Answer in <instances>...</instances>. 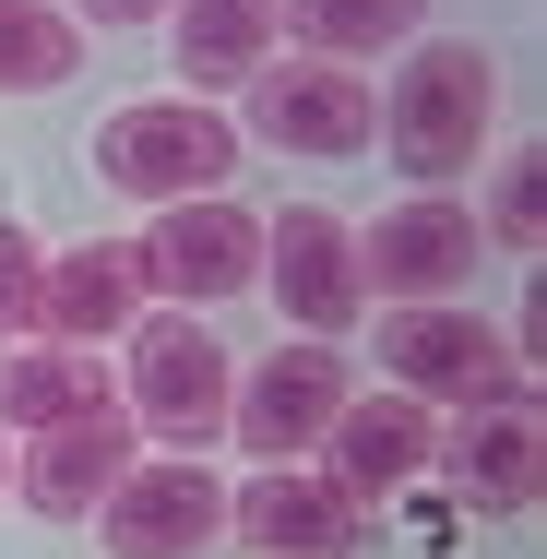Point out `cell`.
<instances>
[{
	"instance_id": "ac0fdd59",
	"label": "cell",
	"mask_w": 547,
	"mask_h": 559,
	"mask_svg": "<svg viewBox=\"0 0 547 559\" xmlns=\"http://www.w3.org/2000/svg\"><path fill=\"white\" fill-rule=\"evenodd\" d=\"M274 24H298V48L310 60H381V48H405L417 24H429V0H274Z\"/></svg>"
},
{
	"instance_id": "52a82bcc",
	"label": "cell",
	"mask_w": 547,
	"mask_h": 559,
	"mask_svg": "<svg viewBox=\"0 0 547 559\" xmlns=\"http://www.w3.org/2000/svg\"><path fill=\"white\" fill-rule=\"evenodd\" d=\"M345 393H357V369L333 357V345H310V334H286L238 393H226V429L262 452V464H310L322 452V429L345 417Z\"/></svg>"
},
{
	"instance_id": "7a4b0ae2",
	"label": "cell",
	"mask_w": 547,
	"mask_h": 559,
	"mask_svg": "<svg viewBox=\"0 0 547 559\" xmlns=\"http://www.w3.org/2000/svg\"><path fill=\"white\" fill-rule=\"evenodd\" d=\"M96 179L131 203H203L238 179V119L203 108V96H143L96 131Z\"/></svg>"
},
{
	"instance_id": "8992f818",
	"label": "cell",
	"mask_w": 547,
	"mask_h": 559,
	"mask_svg": "<svg viewBox=\"0 0 547 559\" xmlns=\"http://www.w3.org/2000/svg\"><path fill=\"white\" fill-rule=\"evenodd\" d=\"M488 262V226L464 215L452 191H405L381 226H357V286L381 310H417V298H452L464 274Z\"/></svg>"
},
{
	"instance_id": "ffe728a7",
	"label": "cell",
	"mask_w": 547,
	"mask_h": 559,
	"mask_svg": "<svg viewBox=\"0 0 547 559\" xmlns=\"http://www.w3.org/2000/svg\"><path fill=\"white\" fill-rule=\"evenodd\" d=\"M36 274H48V238L0 215V345H24V334H36Z\"/></svg>"
},
{
	"instance_id": "9c48e42d",
	"label": "cell",
	"mask_w": 547,
	"mask_h": 559,
	"mask_svg": "<svg viewBox=\"0 0 547 559\" xmlns=\"http://www.w3.org/2000/svg\"><path fill=\"white\" fill-rule=\"evenodd\" d=\"M262 286H274L286 334L333 345L357 310H369V286H357V226L322 215V203H286V215L262 226Z\"/></svg>"
},
{
	"instance_id": "277c9868",
	"label": "cell",
	"mask_w": 547,
	"mask_h": 559,
	"mask_svg": "<svg viewBox=\"0 0 547 559\" xmlns=\"http://www.w3.org/2000/svg\"><path fill=\"white\" fill-rule=\"evenodd\" d=\"M119 250H131V286H155L167 310H215V298H238V286H262V215L226 203V191L155 203V226L119 238Z\"/></svg>"
},
{
	"instance_id": "30bf717a",
	"label": "cell",
	"mask_w": 547,
	"mask_h": 559,
	"mask_svg": "<svg viewBox=\"0 0 547 559\" xmlns=\"http://www.w3.org/2000/svg\"><path fill=\"white\" fill-rule=\"evenodd\" d=\"M369 84L345 72V60H310V48H286V60H262L250 84H238V119L262 131V143H286V155H369Z\"/></svg>"
},
{
	"instance_id": "603a6c76",
	"label": "cell",
	"mask_w": 547,
	"mask_h": 559,
	"mask_svg": "<svg viewBox=\"0 0 547 559\" xmlns=\"http://www.w3.org/2000/svg\"><path fill=\"white\" fill-rule=\"evenodd\" d=\"M0 488H12V441H0Z\"/></svg>"
},
{
	"instance_id": "7c38bea8",
	"label": "cell",
	"mask_w": 547,
	"mask_h": 559,
	"mask_svg": "<svg viewBox=\"0 0 547 559\" xmlns=\"http://www.w3.org/2000/svg\"><path fill=\"white\" fill-rule=\"evenodd\" d=\"M333 441V488L357 500V512H393L417 476H429V452H440V417L417 405V393H345V417L322 429Z\"/></svg>"
},
{
	"instance_id": "44dd1931",
	"label": "cell",
	"mask_w": 547,
	"mask_h": 559,
	"mask_svg": "<svg viewBox=\"0 0 547 559\" xmlns=\"http://www.w3.org/2000/svg\"><path fill=\"white\" fill-rule=\"evenodd\" d=\"M547 155L536 143H512V155H500V191H488V226H500V238H512V250H536V215H547Z\"/></svg>"
},
{
	"instance_id": "2e32d148",
	"label": "cell",
	"mask_w": 547,
	"mask_h": 559,
	"mask_svg": "<svg viewBox=\"0 0 547 559\" xmlns=\"http://www.w3.org/2000/svg\"><path fill=\"white\" fill-rule=\"evenodd\" d=\"M84 405H108V369L84 345H0V441H36Z\"/></svg>"
},
{
	"instance_id": "3957f363",
	"label": "cell",
	"mask_w": 547,
	"mask_h": 559,
	"mask_svg": "<svg viewBox=\"0 0 547 559\" xmlns=\"http://www.w3.org/2000/svg\"><path fill=\"white\" fill-rule=\"evenodd\" d=\"M381 369H393V393H417V405H524V393H536L524 357H512V334H488V322L452 310V298L381 310Z\"/></svg>"
},
{
	"instance_id": "e0dca14e",
	"label": "cell",
	"mask_w": 547,
	"mask_h": 559,
	"mask_svg": "<svg viewBox=\"0 0 547 559\" xmlns=\"http://www.w3.org/2000/svg\"><path fill=\"white\" fill-rule=\"evenodd\" d=\"M167 36H179V84H250L274 60V0H179Z\"/></svg>"
},
{
	"instance_id": "4fadbf2b",
	"label": "cell",
	"mask_w": 547,
	"mask_h": 559,
	"mask_svg": "<svg viewBox=\"0 0 547 559\" xmlns=\"http://www.w3.org/2000/svg\"><path fill=\"white\" fill-rule=\"evenodd\" d=\"M131 441H143V429H131V405L108 393V405H84V417L36 429V441H24V464H12V488H24V500L48 512V524H84V512H96V500L119 488Z\"/></svg>"
},
{
	"instance_id": "8fae6325",
	"label": "cell",
	"mask_w": 547,
	"mask_h": 559,
	"mask_svg": "<svg viewBox=\"0 0 547 559\" xmlns=\"http://www.w3.org/2000/svg\"><path fill=\"white\" fill-rule=\"evenodd\" d=\"M226 536H238L250 559H357L369 512L333 488L322 464H262V476L226 500Z\"/></svg>"
},
{
	"instance_id": "ba28073f",
	"label": "cell",
	"mask_w": 547,
	"mask_h": 559,
	"mask_svg": "<svg viewBox=\"0 0 547 559\" xmlns=\"http://www.w3.org/2000/svg\"><path fill=\"white\" fill-rule=\"evenodd\" d=\"M108 559H203L226 536V488L203 452H179V464H119V488L84 512Z\"/></svg>"
},
{
	"instance_id": "9a60e30c",
	"label": "cell",
	"mask_w": 547,
	"mask_h": 559,
	"mask_svg": "<svg viewBox=\"0 0 547 559\" xmlns=\"http://www.w3.org/2000/svg\"><path fill=\"white\" fill-rule=\"evenodd\" d=\"M131 322H143V286H131V250L119 238L48 250V274H36V334L48 345H108Z\"/></svg>"
},
{
	"instance_id": "5b68a950",
	"label": "cell",
	"mask_w": 547,
	"mask_h": 559,
	"mask_svg": "<svg viewBox=\"0 0 547 559\" xmlns=\"http://www.w3.org/2000/svg\"><path fill=\"white\" fill-rule=\"evenodd\" d=\"M226 393H238V357L203 334V310H143L131 322V429L203 452L226 429Z\"/></svg>"
},
{
	"instance_id": "5bb4252c",
	"label": "cell",
	"mask_w": 547,
	"mask_h": 559,
	"mask_svg": "<svg viewBox=\"0 0 547 559\" xmlns=\"http://www.w3.org/2000/svg\"><path fill=\"white\" fill-rule=\"evenodd\" d=\"M429 476H452V500H476V512H524V500L547 488L536 393H524V405H464V429L429 452Z\"/></svg>"
},
{
	"instance_id": "d6986e66",
	"label": "cell",
	"mask_w": 547,
	"mask_h": 559,
	"mask_svg": "<svg viewBox=\"0 0 547 559\" xmlns=\"http://www.w3.org/2000/svg\"><path fill=\"white\" fill-rule=\"evenodd\" d=\"M84 72V24L60 0H0V96H48Z\"/></svg>"
},
{
	"instance_id": "7402d4cb",
	"label": "cell",
	"mask_w": 547,
	"mask_h": 559,
	"mask_svg": "<svg viewBox=\"0 0 547 559\" xmlns=\"http://www.w3.org/2000/svg\"><path fill=\"white\" fill-rule=\"evenodd\" d=\"M167 12H179V0H84L72 24H167Z\"/></svg>"
},
{
	"instance_id": "6da1fadb",
	"label": "cell",
	"mask_w": 547,
	"mask_h": 559,
	"mask_svg": "<svg viewBox=\"0 0 547 559\" xmlns=\"http://www.w3.org/2000/svg\"><path fill=\"white\" fill-rule=\"evenodd\" d=\"M488 119H500V60L464 36H417L393 72V108H369V143H393V167L440 191L488 155Z\"/></svg>"
}]
</instances>
